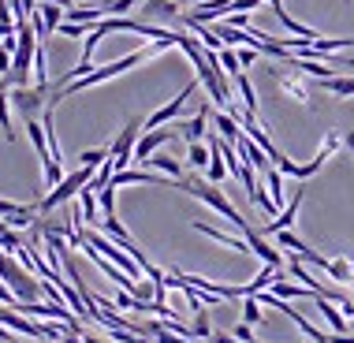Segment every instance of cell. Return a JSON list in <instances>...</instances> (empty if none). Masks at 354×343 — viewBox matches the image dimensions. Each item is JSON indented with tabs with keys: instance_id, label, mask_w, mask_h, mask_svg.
I'll list each match as a JSON object with an SVG mask.
<instances>
[{
	"instance_id": "cell-6",
	"label": "cell",
	"mask_w": 354,
	"mask_h": 343,
	"mask_svg": "<svg viewBox=\"0 0 354 343\" xmlns=\"http://www.w3.org/2000/svg\"><path fill=\"white\" fill-rule=\"evenodd\" d=\"M243 239L250 243V250H254L257 257H261L265 265H276V269H283V265H287V257H283L280 246L265 243V232H254V228H246V232H243Z\"/></svg>"
},
{
	"instance_id": "cell-1",
	"label": "cell",
	"mask_w": 354,
	"mask_h": 343,
	"mask_svg": "<svg viewBox=\"0 0 354 343\" xmlns=\"http://www.w3.org/2000/svg\"><path fill=\"white\" fill-rule=\"evenodd\" d=\"M171 187L187 190V194H190V198H198V202H202V205L216 209V213L224 216V221H232V224L239 228V232H246V228H250V224L243 221V216L235 213V205L227 202L224 194H220V187H216V183H209V179H205V183H202V179H176V183H171Z\"/></svg>"
},
{
	"instance_id": "cell-24",
	"label": "cell",
	"mask_w": 354,
	"mask_h": 343,
	"mask_svg": "<svg viewBox=\"0 0 354 343\" xmlns=\"http://www.w3.org/2000/svg\"><path fill=\"white\" fill-rule=\"evenodd\" d=\"M243 321L246 325H261V299L257 295H246L243 299Z\"/></svg>"
},
{
	"instance_id": "cell-5",
	"label": "cell",
	"mask_w": 354,
	"mask_h": 343,
	"mask_svg": "<svg viewBox=\"0 0 354 343\" xmlns=\"http://www.w3.org/2000/svg\"><path fill=\"white\" fill-rule=\"evenodd\" d=\"M138 131H142V123L138 120H131L127 127L116 135V142H112V168L123 172V168H131V160H135V146H138Z\"/></svg>"
},
{
	"instance_id": "cell-29",
	"label": "cell",
	"mask_w": 354,
	"mask_h": 343,
	"mask_svg": "<svg viewBox=\"0 0 354 343\" xmlns=\"http://www.w3.org/2000/svg\"><path fill=\"white\" fill-rule=\"evenodd\" d=\"M153 340H157V343H187V336H179V332H171L168 325L160 328V332H157V336H153Z\"/></svg>"
},
{
	"instance_id": "cell-28",
	"label": "cell",
	"mask_w": 354,
	"mask_h": 343,
	"mask_svg": "<svg viewBox=\"0 0 354 343\" xmlns=\"http://www.w3.org/2000/svg\"><path fill=\"white\" fill-rule=\"evenodd\" d=\"M104 232H109L116 243H131V239H127V228H123L116 216H104Z\"/></svg>"
},
{
	"instance_id": "cell-11",
	"label": "cell",
	"mask_w": 354,
	"mask_h": 343,
	"mask_svg": "<svg viewBox=\"0 0 354 343\" xmlns=\"http://www.w3.org/2000/svg\"><path fill=\"white\" fill-rule=\"evenodd\" d=\"M302 198H306V190H295V198L283 205V213L280 216H272L269 224H265V235H276V232H287V228L295 224V216H299V205H302Z\"/></svg>"
},
{
	"instance_id": "cell-8",
	"label": "cell",
	"mask_w": 354,
	"mask_h": 343,
	"mask_svg": "<svg viewBox=\"0 0 354 343\" xmlns=\"http://www.w3.org/2000/svg\"><path fill=\"white\" fill-rule=\"evenodd\" d=\"M343 146V138L336 135V131H332L328 138H324V146H321V154L310 160V165H295V179H310V176H317V172L324 168V160H328L332 154H336V149Z\"/></svg>"
},
{
	"instance_id": "cell-30",
	"label": "cell",
	"mask_w": 354,
	"mask_h": 343,
	"mask_svg": "<svg viewBox=\"0 0 354 343\" xmlns=\"http://www.w3.org/2000/svg\"><path fill=\"white\" fill-rule=\"evenodd\" d=\"M235 336L243 343H254V325H246V321H243V325H235Z\"/></svg>"
},
{
	"instance_id": "cell-27",
	"label": "cell",
	"mask_w": 354,
	"mask_h": 343,
	"mask_svg": "<svg viewBox=\"0 0 354 343\" xmlns=\"http://www.w3.org/2000/svg\"><path fill=\"white\" fill-rule=\"evenodd\" d=\"M190 332H194V340H209V336H213V328H209V313H205V310L194 313V325H190Z\"/></svg>"
},
{
	"instance_id": "cell-9",
	"label": "cell",
	"mask_w": 354,
	"mask_h": 343,
	"mask_svg": "<svg viewBox=\"0 0 354 343\" xmlns=\"http://www.w3.org/2000/svg\"><path fill=\"white\" fill-rule=\"evenodd\" d=\"M171 135H176V127H153V131H142V138H138V146H135V160H149V157H153V149L165 146Z\"/></svg>"
},
{
	"instance_id": "cell-15",
	"label": "cell",
	"mask_w": 354,
	"mask_h": 343,
	"mask_svg": "<svg viewBox=\"0 0 354 343\" xmlns=\"http://www.w3.org/2000/svg\"><path fill=\"white\" fill-rule=\"evenodd\" d=\"M0 131L8 142H15V127H12V86L0 82Z\"/></svg>"
},
{
	"instance_id": "cell-4",
	"label": "cell",
	"mask_w": 354,
	"mask_h": 343,
	"mask_svg": "<svg viewBox=\"0 0 354 343\" xmlns=\"http://www.w3.org/2000/svg\"><path fill=\"white\" fill-rule=\"evenodd\" d=\"M82 239H86V243H93V246H97V250H101L104 257H109V261H112V265H120V269H123V272H127V276H131V280H138V276H142V272H146V269H142V265L135 261V257H131L127 250H123V246H120V243H109V239H104V235H97V232H86V235H82Z\"/></svg>"
},
{
	"instance_id": "cell-13",
	"label": "cell",
	"mask_w": 354,
	"mask_h": 343,
	"mask_svg": "<svg viewBox=\"0 0 354 343\" xmlns=\"http://www.w3.org/2000/svg\"><path fill=\"white\" fill-rule=\"evenodd\" d=\"M276 82H280V90L287 93L291 101H299V104H310V90H306V79H302V71L299 75H287V71H280L276 75Z\"/></svg>"
},
{
	"instance_id": "cell-19",
	"label": "cell",
	"mask_w": 354,
	"mask_h": 343,
	"mask_svg": "<svg viewBox=\"0 0 354 343\" xmlns=\"http://www.w3.org/2000/svg\"><path fill=\"white\" fill-rule=\"evenodd\" d=\"M216 56H220V68H224L227 75H232V79H239V75H243V60H239V49H232V45H224V49H220Z\"/></svg>"
},
{
	"instance_id": "cell-32",
	"label": "cell",
	"mask_w": 354,
	"mask_h": 343,
	"mask_svg": "<svg viewBox=\"0 0 354 343\" xmlns=\"http://www.w3.org/2000/svg\"><path fill=\"white\" fill-rule=\"evenodd\" d=\"M343 146H347L351 154H354V135H347V138H343Z\"/></svg>"
},
{
	"instance_id": "cell-33",
	"label": "cell",
	"mask_w": 354,
	"mask_h": 343,
	"mask_svg": "<svg viewBox=\"0 0 354 343\" xmlns=\"http://www.w3.org/2000/svg\"><path fill=\"white\" fill-rule=\"evenodd\" d=\"M187 343H202V340H187Z\"/></svg>"
},
{
	"instance_id": "cell-22",
	"label": "cell",
	"mask_w": 354,
	"mask_h": 343,
	"mask_svg": "<svg viewBox=\"0 0 354 343\" xmlns=\"http://www.w3.org/2000/svg\"><path fill=\"white\" fill-rule=\"evenodd\" d=\"M321 86L328 93H336V98H354V79H339V75H332V79H321Z\"/></svg>"
},
{
	"instance_id": "cell-7",
	"label": "cell",
	"mask_w": 354,
	"mask_h": 343,
	"mask_svg": "<svg viewBox=\"0 0 354 343\" xmlns=\"http://www.w3.org/2000/svg\"><path fill=\"white\" fill-rule=\"evenodd\" d=\"M194 86H198V82H187V86H183V93H179V98L171 101V104H165V109H157V112H153V116H146V120H142V131L165 127L168 120H176V116H179V109H183V104H187V98H190V90H194Z\"/></svg>"
},
{
	"instance_id": "cell-26",
	"label": "cell",
	"mask_w": 354,
	"mask_h": 343,
	"mask_svg": "<svg viewBox=\"0 0 354 343\" xmlns=\"http://www.w3.org/2000/svg\"><path fill=\"white\" fill-rule=\"evenodd\" d=\"M97 202H101V213L104 216H116V187H104V190H97Z\"/></svg>"
},
{
	"instance_id": "cell-16",
	"label": "cell",
	"mask_w": 354,
	"mask_h": 343,
	"mask_svg": "<svg viewBox=\"0 0 354 343\" xmlns=\"http://www.w3.org/2000/svg\"><path fill=\"white\" fill-rule=\"evenodd\" d=\"M324 272H328L336 284H351L354 288V265L347 261V257H332V261L324 265Z\"/></svg>"
},
{
	"instance_id": "cell-10",
	"label": "cell",
	"mask_w": 354,
	"mask_h": 343,
	"mask_svg": "<svg viewBox=\"0 0 354 343\" xmlns=\"http://www.w3.org/2000/svg\"><path fill=\"white\" fill-rule=\"evenodd\" d=\"M190 228H194V232H202V235H209V239H213V243L227 246V250H239V254H254V250H250V243H246V239H239V235H227V232H220V228H213V224H202V221H194Z\"/></svg>"
},
{
	"instance_id": "cell-31",
	"label": "cell",
	"mask_w": 354,
	"mask_h": 343,
	"mask_svg": "<svg viewBox=\"0 0 354 343\" xmlns=\"http://www.w3.org/2000/svg\"><path fill=\"white\" fill-rule=\"evenodd\" d=\"M209 340H213V343H243V340L235 336V332H213Z\"/></svg>"
},
{
	"instance_id": "cell-20",
	"label": "cell",
	"mask_w": 354,
	"mask_h": 343,
	"mask_svg": "<svg viewBox=\"0 0 354 343\" xmlns=\"http://www.w3.org/2000/svg\"><path fill=\"white\" fill-rule=\"evenodd\" d=\"M265 183H269L272 202L280 205V213H283V172L280 168H269V172H265Z\"/></svg>"
},
{
	"instance_id": "cell-25",
	"label": "cell",
	"mask_w": 354,
	"mask_h": 343,
	"mask_svg": "<svg viewBox=\"0 0 354 343\" xmlns=\"http://www.w3.org/2000/svg\"><path fill=\"white\" fill-rule=\"evenodd\" d=\"M149 165H153V168H160V172H168L171 179H179V176H183V165H179L176 157H149Z\"/></svg>"
},
{
	"instance_id": "cell-12",
	"label": "cell",
	"mask_w": 354,
	"mask_h": 343,
	"mask_svg": "<svg viewBox=\"0 0 354 343\" xmlns=\"http://www.w3.org/2000/svg\"><path fill=\"white\" fill-rule=\"evenodd\" d=\"M209 120H213V109H202L198 116H190L183 127H179V135H183L187 146H190V142H205V135H209Z\"/></svg>"
},
{
	"instance_id": "cell-17",
	"label": "cell",
	"mask_w": 354,
	"mask_h": 343,
	"mask_svg": "<svg viewBox=\"0 0 354 343\" xmlns=\"http://www.w3.org/2000/svg\"><path fill=\"white\" fill-rule=\"evenodd\" d=\"M97 209H101L97 190L86 183V187H82V198H79V213H82V221H86V224H93V221H97Z\"/></svg>"
},
{
	"instance_id": "cell-21",
	"label": "cell",
	"mask_w": 354,
	"mask_h": 343,
	"mask_svg": "<svg viewBox=\"0 0 354 343\" xmlns=\"http://www.w3.org/2000/svg\"><path fill=\"white\" fill-rule=\"evenodd\" d=\"M235 86H239V98H243L246 112H254V116H257V93H254V82L246 79V71H243V75H239V79H235Z\"/></svg>"
},
{
	"instance_id": "cell-18",
	"label": "cell",
	"mask_w": 354,
	"mask_h": 343,
	"mask_svg": "<svg viewBox=\"0 0 354 343\" xmlns=\"http://www.w3.org/2000/svg\"><path fill=\"white\" fill-rule=\"evenodd\" d=\"M187 160H190V168H194V172H202V168H209V160H213V149H209L205 142H190V146H187Z\"/></svg>"
},
{
	"instance_id": "cell-2",
	"label": "cell",
	"mask_w": 354,
	"mask_h": 343,
	"mask_svg": "<svg viewBox=\"0 0 354 343\" xmlns=\"http://www.w3.org/2000/svg\"><path fill=\"white\" fill-rule=\"evenodd\" d=\"M93 176H97V168H86V165H82L79 172H71V176L64 179L60 187H53L49 194H45L41 202H37V213H41V216H49V213H53L56 205H68V202H71L75 194H82V187L90 183Z\"/></svg>"
},
{
	"instance_id": "cell-23",
	"label": "cell",
	"mask_w": 354,
	"mask_h": 343,
	"mask_svg": "<svg viewBox=\"0 0 354 343\" xmlns=\"http://www.w3.org/2000/svg\"><path fill=\"white\" fill-rule=\"evenodd\" d=\"M146 12L157 15V19H176L179 15V0H149Z\"/></svg>"
},
{
	"instance_id": "cell-14",
	"label": "cell",
	"mask_w": 354,
	"mask_h": 343,
	"mask_svg": "<svg viewBox=\"0 0 354 343\" xmlns=\"http://www.w3.org/2000/svg\"><path fill=\"white\" fill-rule=\"evenodd\" d=\"M313 302H317L321 317L332 325V332H347V313H343V310H336V302H332V299H324V295H317Z\"/></svg>"
},
{
	"instance_id": "cell-3",
	"label": "cell",
	"mask_w": 354,
	"mask_h": 343,
	"mask_svg": "<svg viewBox=\"0 0 354 343\" xmlns=\"http://www.w3.org/2000/svg\"><path fill=\"white\" fill-rule=\"evenodd\" d=\"M12 109L23 120H37V116L49 112V93L37 90V86H15L12 90Z\"/></svg>"
}]
</instances>
